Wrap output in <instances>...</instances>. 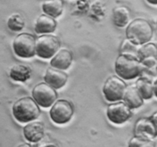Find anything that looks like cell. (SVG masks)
<instances>
[{"mask_svg":"<svg viewBox=\"0 0 157 147\" xmlns=\"http://www.w3.org/2000/svg\"><path fill=\"white\" fill-rule=\"evenodd\" d=\"M19 146H28V147H29V146H30V144H22V145H20Z\"/></svg>","mask_w":157,"mask_h":147,"instance_id":"cell-26","label":"cell"},{"mask_svg":"<svg viewBox=\"0 0 157 147\" xmlns=\"http://www.w3.org/2000/svg\"><path fill=\"white\" fill-rule=\"evenodd\" d=\"M134 135L151 139L156 137L157 130L150 116H144L136 120L134 126Z\"/></svg>","mask_w":157,"mask_h":147,"instance_id":"cell-10","label":"cell"},{"mask_svg":"<svg viewBox=\"0 0 157 147\" xmlns=\"http://www.w3.org/2000/svg\"><path fill=\"white\" fill-rule=\"evenodd\" d=\"M153 95H155V96L157 97V79L155 80L154 82L153 83Z\"/></svg>","mask_w":157,"mask_h":147,"instance_id":"cell-24","label":"cell"},{"mask_svg":"<svg viewBox=\"0 0 157 147\" xmlns=\"http://www.w3.org/2000/svg\"><path fill=\"white\" fill-rule=\"evenodd\" d=\"M156 27H157V21H156Z\"/></svg>","mask_w":157,"mask_h":147,"instance_id":"cell-28","label":"cell"},{"mask_svg":"<svg viewBox=\"0 0 157 147\" xmlns=\"http://www.w3.org/2000/svg\"><path fill=\"white\" fill-rule=\"evenodd\" d=\"M122 99L132 110L140 107L144 100L136 86H127Z\"/></svg>","mask_w":157,"mask_h":147,"instance_id":"cell-14","label":"cell"},{"mask_svg":"<svg viewBox=\"0 0 157 147\" xmlns=\"http://www.w3.org/2000/svg\"><path fill=\"white\" fill-rule=\"evenodd\" d=\"M50 117L56 124L62 125L68 123L74 115V106L68 100L61 99L55 101L51 108Z\"/></svg>","mask_w":157,"mask_h":147,"instance_id":"cell-7","label":"cell"},{"mask_svg":"<svg viewBox=\"0 0 157 147\" xmlns=\"http://www.w3.org/2000/svg\"><path fill=\"white\" fill-rule=\"evenodd\" d=\"M67 78L68 77L65 72L53 67L48 68L44 76V81L55 89H60L64 87L67 83Z\"/></svg>","mask_w":157,"mask_h":147,"instance_id":"cell-12","label":"cell"},{"mask_svg":"<svg viewBox=\"0 0 157 147\" xmlns=\"http://www.w3.org/2000/svg\"><path fill=\"white\" fill-rule=\"evenodd\" d=\"M129 146H140V147H154L156 142L153 139L144 137L141 136H136L130 139L128 144Z\"/></svg>","mask_w":157,"mask_h":147,"instance_id":"cell-22","label":"cell"},{"mask_svg":"<svg viewBox=\"0 0 157 147\" xmlns=\"http://www.w3.org/2000/svg\"><path fill=\"white\" fill-rule=\"evenodd\" d=\"M130 18V10L126 6H117L113 10V21L117 27L123 28L128 24Z\"/></svg>","mask_w":157,"mask_h":147,"instance_id":"cell-19","label":"cell"},{"mask_svg":"<svg viewBox=\"0 0 157 147\" xmlns=\"http://www.w3.org/2000/svg\"><path fill=\"white\" fill-rule=\"evenodd\" d=\"M150 119H151V120L153 121V123H154L155 126H156V129L157 130V111L154 112V113H153V114L150 116Z\"/></svg>","mask_w":157,"mask_h":147,"instance_id":"cell-23","label":"cell"},{"mask_svg":"<svg viewBox=\"0 0 157 147\" xmlns=\"http://www.w3.org/2000/svg\"><path fill=\"white\" fill-rule=\"evenodd\" d=\"M132 109L127 104L116 101L110 104L107 109V116L109 120L114 124H123L132 116Z\"/></svg>","mask_w":157,"mask_h":147,"instance_id":"cell-9","label":"cell"},{"mask_svg":"<svg viewBox=\"0 0 157 147\" xmlns=\"http://www.w3.org/2000/svg\"><path fill=\"white\" fill-rule=\"evenodd\" d=\"M136 57L139 61L149 57H157V44L153 42L142 44L136 51Z\"/></svg>","mask_w":157,"mask_h":147,"instance_id":"cell-20","label":"cell"},{"mask_svg":"<svg viewBox=\"0 0 157 147\" xmlns=\"http://www.w3.org/2000/svg\"><path fill=\"white\" fill-rule=\"evenodd\" d=\"M135 86L144 100H150L153 96V82L147 77H140Z\"/></svg>","mask_w":157,"mask_h":147,"instance_id":"cell-18","label":"cell"},{"mask_svg":"<svg viewBox=\"0 0 157 147\" xmlns=\"http://www.w3.org/2000/svg\"><path fill=\"white\" fill-rule=\"evenodd\" d=\"M156 74H157V61H156Z\"/></svg>","mask_w":157,"mask_h":147,"instance_id":"cell-27","label":"cell"},{"mask_svg":"<svg viewBox=\"0 0 157 147\" xmlns=\"http://www.w3.org/2000/svg\"><path fill=\"white\" fill-rule=\"evenodd\" d=\"M41 7L46 15L57 18L62 14L64 2L62 0H44Z\"/></svg>","mask_w":157,"mask_h":147,"instance_id":"cell-17","label":"cell"},{"mask_svg":"<svg viewBox=\"0 0 157 147\" xmlns=\"http://www.w3.org/2000/svg\"><path fill=\"white\" fill-rule=\"evenodd\" d=\"M24 137L30 142H38L44 135V124L39 121H31L23 128Z\"/></svg>","mask_w":157,"mask_h":147,"instance_id":"cell-11","label":"cell"},{"mask_svg":"<svg viewBox=\"0 0 157 147\" xmlns=\"http://www.w3.org/2000/svg\"><path fill=\"white\" fill-rule=\"evenodd\" d=\"M32 96L39 107L48 108L57 100L58 93L54 87L46 82H42L34 87Z\"/></svg>","mask_w":157,"mask_h":147,"instance_id":"cell-8","label":"cell"},{"mask_svg":"<svg viewBox=\"0 0 157 147\" xmlns=\"http://www.w3.org/2000/svg\"><path fill=\"white\" fill-rule=\"evenodd\" d=\"M115 71L122 79L132 80L142 74L143 67L137 57L121 53L115 61Z\"/></svg>","mask_w":157,"mask_h":147,"instance_id":"cell-1","label":"cell"},{"mask_svg":"<svg viewBox=\"0 0 157 147\" xmlns=\"http://www.w3.org/2000/svg\"><path fill=\"white\" fill-rule=\"evenodd\" d=\"M9 76L13 81L25 82L32 76V69L29 66L22 64H17L12 66L9 71Z\"/></svg>","mask_w":157,"mask_h":147,"instance_id":"cell-16","label":"cell"},{"mask_svg":"<svg viewBox=\"0 0 157 147\" xmlns=\"http://www.w3.org/2000/svg\"><path fill=\"white\" fill-rule=\"evenodd\" d=\"M73 61V55L68 49H61L51 60L50 64L52 67L59 70H67Z\"/></svg>","mask_w":157,"mask_h":147,"instance_id":"cell-13","label":"cell"},{"mask_svg":"<svg viewBox=\"0 0 157 147\" xmlns=\"http://www.w3.org/2000/svg\"><path fill=\"white\" fill-rule=\"evenodd\" d=\"M147 2L151 5H157V0H147Z\"/></svg>","mask_w":157,"mask_h":147,"instance_id":"cell-25","label":"cell"},{"mask_svg":"<svg viewBox=\"0 0 157 147\" xmlns=\"http://www.w3.org/2000/svg\"><path fill=\"white\" fill-rule=\"evenodd\" d=\"M126 35L127 39L133 44L142 45L149 42L153 38V26L144 18H135L127 26Z\"/></svg>","mask_w":157,"mask_h":147,"instance_id":"cell-2","label":"cell"},{"mask_svg":"<svg viewBox=\"0 0 157 147\" xmlns=\"http://www.w3.org/2000/svg\"><path fill=\"white\" fill-rule=\"evenodd\" d=\"M7 25L12 32H19L25 27V20L20 14H14L8 19Z\"/></svg>","mask_w":157,"mask_h":147,"instance_id":"cell-21","label":"cell"},{"mask_svg":"<svg viewBox=\"0 0 157 147\" xmlns=\"http://www.w3.org/2000/svg\"><path fill=\"white\" fill-rule=\"evenodd\" d=\"M57 22L55 18L46 14L41 15L35 24V30L38 34H49L56 29Z\"/></svg>","mask_w":157,"mask_h":147,"instance_id":"cell-15","label":"cell"},{"mask_svg":"<svg viewBox=\"0 0 157 147\" xmlns=\"http://www.w3.org/2000/svg\"><path fill=\"white\" fill-rule=\"evenodd\" d=\"M15 55L21 58H30L35 55L36 38L29 33H21L17 35L12 43Z\"/></svg>","mask_w":157,"mask_h":147,"instance_id":"cell-4","label":"cell"},{"mask_svg":"<svg viewBox=\"0 0 157 147\" xmlns=\"http://www.w3.org/2000/svg\"><path fill=\"white\" fill-rule=\"evenodd\" d=\"M41 110L33 98L24 96L14 103L12 114L18 122L21 123L35 120L39 116Z\"/></svg>","mask_w":157,"mask_h":147,"instance_id":"cell-3","label":"cell"},{"mask_svg":"<svg viewBox=\"0 0 157 147\" xmlns=\"http://www.w3.org/2000/svg\"><path fill=\"white\" fill-rule=\"evenodd\" d=\"M127 84L119 76H110L103 86V93L109 102H116L122 100Z\"/></svg>","mask_w":157,"mask_h":147,"instance_id":"cell-6","label":"cell"},{"mask_svg":"<svg viewBox=\"0 0 157 147\" xmlns=\"http://www.w3.org/2000/svg\"><path fill=\"white\" fill-rule=\"evenodd\" d=\"M61 47L59 39L55 35H42L36 39L35 55L43 59L53 57Z\"/></svg>","mask_w":157,"mask_h":147,"instance_id":"cell-5","label":"cell"}]
</instances>
